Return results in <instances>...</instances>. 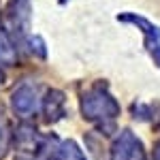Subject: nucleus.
Listing matches in <instances>:
<instances>
[{
	"label": "nucleus",
	"instance_id": "9b49d317",
	"mask_svg": "<svg viewBox=\"0 0 160 160\" xmlns=\"http://www.w3.org/2000/svg\"><path fill=\"white\" fill-rule=\"evenodd\" d=\"M154 160H160V141L156 143V148H154Z\"/></svg>",
	"mask_w": 160,
	"mask_h": 160
},
{
	"label": "nucleus",
	"instance_id": "f03ea898",
	"mask_svg": "<svg viewBox=\"0 0 160 160\" xmlns=\"http://www.w3.org/2000/svg\"><path fill=\"white\" fill-rule=\"evenodd\" d=\"M111 160H145L143 143L130 130H122L111 145Z\"/></svg>",
	"mask_w": 160,
	"mask_h": 160
},
{
	"label": "nucleus",
	"instance_id": "ddd939ff",
	"mask_svg": "<svg viewBox=\"0 0 160 160\" xmlns=\"http://www.w3.org/2000/svg\"><path fill=\"white\" fill-rule=\"evenodd\" d=\"M2 83H4V73L0 71V86H2Z\"/></svg>",
	"mask_w": 160,
	"mask_h": 160
},
{
	"label": "nucleus",
	"instance_id": "7ed1b4c3",
	"mask_svg": "<svg viewBox=\"0 0 160 160\" xmlns=\"http://www.w3.org/2000/svg\"><path fill=\"white\" fill-rule=\"evenodd\" d=\"M118 19H120V22H130V24L139 26V28L143 30V34H145V47L149 49L154 62L160 66V28H156L154 24H149L148 19L137 17V15H132V13H124V15H120Z\"/></svg>",
	"mask_w": 160,
	"mask_h": 160
},
{
	"label": "nucleus",
	"instance_id": "6e6552de",
	"mask_svg": "<svg viewBox=\"0 0 160 160\" xmlns=\"http://www.w3.org/2000/svg\"><path fill=\"white\" fill-rule=\"evenodd\" d=\"M0 64H4V66L17 64V49H15V43L11 41L9 32H7L4 28H0Z\"/></svg>",
	"mask_w": 160,
	"mask_h": 160
},
{
	"label": "nucleus",
	"instance_id": "f8f14e48",
	"mask_svg": "<svg viewBox=\"0 0 160 160\" xmlns=\"http://www.w3.org/2000/svg\"><path fill=\"white\" fill-rule=\"evenodd\" d=\"M15 160H34V156H30V154H19Z\"/></svg>",
	"mask_w": 160,
	"mask_h": 160
},
{
	"label": "nucleus",
	"instance_id": "423d86ee",
	"mask_svg": "<svg viewBox=\"0 0 160 160\" xmlns=\"http://www.w3.org/2000/svg\"><path fill=\"white\" fill-rule=\"evenodd\" d=\"M15 141H17V148L22 149L24 154H30V156L34 154V149L38 152L41 143H43V139H41V135L37 132V128L30 126V124H24V126L17 128Z\"/></svg>",
	"mask_w": 160,
	"mask_h": 160
},
{
	"label": "nucleus",
	"instance_id": "f257e3e1",
	"mask_svg": "<svg viewBox=\"0 0 160 160\" xmlns=\"http://www.w3.org/2000/svg\"><path fill=\"white\" fill-rule=\"evenodd\" d=\"M81 111L83 118L94 122L105 135H111V130L115 128V118L120 115V105L102 86H96L83 94Z\"/></svg>",
	"mask_w": 160,
	"mask_h": 160
},
{
	"label": "nucleus",
	"instance_id": "0eeeda50",
	"mask_svg": "<svg viewBox=\"0 0 160 160\" xmlns=\"http://www.w3.org/2000/svg\"><path fill=\"white\" fill-rule=\"evenodd\" d=\"M43 113L47 122H56L64 115V94L60 90H49L43 98Z\"/></svg>",
	"mask_w": 160,
	"mask_h": 160
},
{
	"label": "nucleus",
	"instance_id": "9d476101",
	"mask_svg": "<svg viewBox=\"0 0 160 160\" xmlns=\"http://www.w3.org/2000/svg\"><path fill=\"white\" fill-rule=\"evenodd\" d=\"M56 160H86L83 152L77 148L75 141H64L60 145V152H58V158Z\"/></svg>",
	"mask_w": 160,
	"mask_h": 160
},
{
	"label": "nucleus",
	"instance_id": "1a4fd4ad",
	"mask_svg": "<svg viewBox=\"0 0 160 160\" xmlns=\"http://www.w3.org/2000/svg\"><path fill=\"white\" fill-rule=\"evenodd\" d=\"M11 126H9V120L4 115V111H0V160L7 156V152L11 148Z\"/></svg>",
	"mask_w": 160,
	"mask_h": 160
},
{
	"label": "nucleus",
	"instance_id": "20e7f679",
	"mask_svg": "<svg viewBox=\"0 0 160 160\" xmlns=\"http://www.w3.org/2000/svg\"><path fill=\"white\" fill-rule=\"evenodd\" d=\"M11 107L15 113H19V115H32L38 107V90L37 86H32V83H22V86L17 88L15 92H13L11 96Z\"/></svg>",
	"mask_w": 160,
	"mask_h": 160
},
{
	"label": "nucleus",
	"instance_id": "39448f33",
	"mask_svg": "<svg viewBox=\"0 0 160 160\" xmlns=\"http://www.w3.org/2000/svg\"><path fill=\"white\" fill-rule=\"evenodd\" d=\"M30 0H11L9 2V22L15 34L24 38L30 30Z\"/></svg>",
	"mask_w": 160,
	"mask_h": 160
}]
</instances>
